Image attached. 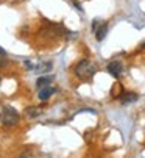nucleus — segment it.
I'll list each match as a JSON object with an SVG mask.
<instances>
[{
    "label": "nucleus",
    "mask_w": 145,
    "mask_h": 158,
    "mask_svg": "<svg viewBox=\"0 0 145 158\" xmlns=\"http://www.w3.org/2000/svg\"><path fill=\"white\" fill-rule=\"evenodd\" d=\"M95 71H97L95 66H94L91 61L81 60V61L77 64V67H75V75H77L78 78H81V80H91V78L94 77Z\"/></svg>",
    "instance_id": "nucleus-1"
},
{
    "label": "nucleus",
    "mask_w": 145,
    "mask_h": 158,
    "mask_svg": "<svg viewBox=\"0 0 145 158\" xmlns=\"http://www.w3.org/2000/svg\"><path fill=\"white\" fill-rule=\"evenodd\" d=\"M0 121H2L3 125L13 127L19 122V113L13 106H3L2 113H0Z\"/></svg>",
    "instance_id": "nucleus-2"
},
{
    "label": "nucleus",
    "mask_w": 145,
    "mask_h": 158,
    "mask_svg": "<svg viewBox=\"0 0 145 158\" xmlns=\"http://www.w3.org/2000/svg\"><path fill=\"white\" fill-rule=\"evenodd\" d=\"M122 71H123V66L120 64V61H111L108 64V72L115 78H119L120 75H122Z\"/></svg>",
    "instance_id": "nucleus-3"
},
{
    "label": "nucleus",
    "mask_w": 145,
    "mask_h": 158,
    "mask_svg": "<svg viewBox=\"0 0 145 158\" xmlns=\"http://www.w3.org/2000/svg\"><path fill=\"white\" fill-rule=\"evenodd\" d=\"M55 91L56 89L53 86H44V88H41V91H39V99L41 100H47L52 94H55Z\"/></svg>",
    "instance_id": "nucleus-4"
},
{
    "label": "nucleus",
    "mask_w": 145,
    "mask_h": 158,
    "mask_svg": "<svg viewBox=\"0 0 145 158\" xmlns=\"http://www.w3.org/2000/svg\"><path fill=\"white\" fill-rule=\"evenodd\" d=\"M106 35H108V24L102 22V25L95 30V38H97V41H103Z\"/></svg>",
    "instance_id": "nucleus-5"
},
{
    "label": "nucleus",
    "mask_w": 145,
    "mask_h": 158,
    "mask_svg": "<svg viewBox=\"0 0 145 158\" xmlns=\"http://www.w3.org/2000/svg\"><path fill=\"white\" fill-rule=\"evenodd\" d=\"M53 81V77L52 75H47V77H39L38 78V81H36V86L41 89V88H44V86H48Z\"/></svg>",
    "instance_id": "nucleus-6"
},
{
    "label": "nucleus",
    "mask_w": 145,
    "mask_h": 158,
    "mask_svg": "<svg viewBox=\"0 0 145 158\" xmlns=\"http://www.w3.org/2000/svg\"><path fill=\"white\" fill-rule=\"evenodd\" d=\"M136 100H137V94H134V93H127L122 97V103H130V102H136Z\"/></svg>",
    "instance_id": "nucleus-7"
},
{
    "label": "nucleus",
    "mask_w": 145,
    "mask_h": 158,
    "mask_svg": "<svg viewBox=\"0 0 145 158\" xmlns=\"http://www.w3.org/2000/svg\"><path fill=\"white\" fill-rule=\"evenodd\" d=\"M27 114L30 118H36V116L41 114V110L39 108H27Z\"/></svg>",
    "instance_id": "nucleus-8"
},
{
    "label": "nucleus",
    "mask_w": 145,
    "mask_h": 158,
    "mask_svg": "<svg viewBox=\"0 0 145 158\" xmlns=\"http://www.w3.org/2000/svg\"><path fill=\"white\" fill-rule=\"evenodd\" d=\"M6 63H8V60H6V56H5V52H0V67L6 66Z\"/></svg>",
    "instance_id": "nucleus-9"
},
{
    "label": "nucleus",
    "mask_w": 145,
    "mask_h": 158,
    "mask_svg": "<svg viewBox=\"0 0 145 158\" xmlns=\"http://www.w3.org/2000/svg\"><path fill=\"white\" fill-rule=\"evenodd\" d=\"M102 22H103V20H100V19H95V20L92 22V31H94V33H95V30H97V28H99V27L102 25Z\"/></svg>",
    "instance_id": "nucleus-10"
},
{
    "label": "nucleus",
    "mask_w": 145,
    "mask_h": 158,
    "mask_svg": "<svg viewBox=\"0 0 145 158\" xmlns=\"http://www.w3.org/2000/svg\"><path fill=\"white\" fill-rule=\"evenodd\" d=\"M20 158H34V155H33L31 152H23V153L20 155Z\"/></svg>",
    "instance_id": "nucleus-11"
},
{
    "label": "nucleus",
    "mask_w": 145,
    "mask_h": 158,
    "mask_svg": "<svg viewBox=\"0 0 145 158\" xmlns=\"http://www.w3.org/2000/svg\"><path fill=\"white\" fill-rule=\"evenodd\" d=\"M0 83H2V78H0Z\"/></svg>",
    "instance_id": "nucleus-12"
}]
</instances>
